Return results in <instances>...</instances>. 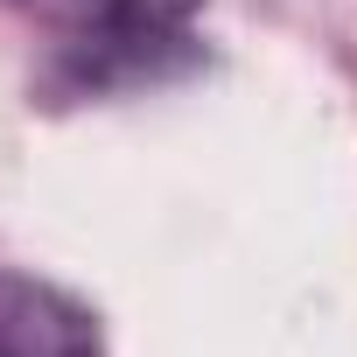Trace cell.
Here are the masks:
<instances>
[{"label": "cell", "instance_id": "obj_1", "mask_svg": "<svg viewBox=\"0 0 357 357\" xmlns=\"http://www.w3.org/2000/svg\"><path fill=\"white\" fill-rule=\"evenodd\" d=\"M0 357H91V336L43 287L0 280Z\"/></svg>", "mask_w": 357, "mask_h": 357}]
</instances>
